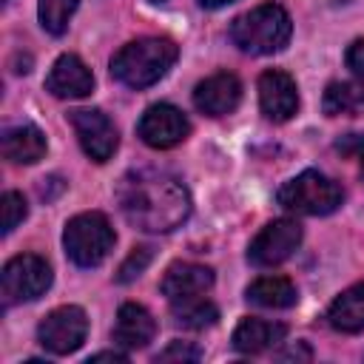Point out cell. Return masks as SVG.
<instances>
[{
	"instance_id": "1",
	"label": "cell",
	"mask_w": 364,
	"mask_h": 364,
	"mask_svg": "<svg viewBox=\"0 0 364 364\" xmlns=\"http://www.w3.org/2000/svg\"><path fill=\"white\" fill-rule=\"evenodd\" d=\"M117 205L125 222L145 233H168L191 216L188 188L154 168L128 171L117 185Z\"/></svg>"
},
{
	"instance_id": "2",
	"label": "cell",
	"mask_w": 364,
	"mask_h": 364,
	"mask_svg": "<svg viewBox=\"0 0 364 364\" xmlns=\"http://www.w3.org/2000/svg\"><path fill=\"white\" fill-rule=\"evenodd\" d=\"M179 48L168 37H139L134 43H125L114 60H111V74L117 82L139 91L154 82H159L168 68L176 63Z\"/></svg>"
},
{
	"instance_id": "3",
	"label": "cell",
	"mask_w": 364,
	"mask_h": 364,
	"mask_svg": "<svg viewBox=\"0 0 364 364\" xmlns=\"http://www.w3.org/2000/svg\"><path fill=\"white\" fill-rule=\"evenodd\" d=\"M290 31H293L290 14L276 3L256 6V9L239 14L230 23V40L245 54L282 51L287 46V40H290Z\"/></svg>"
},
{
	"instance_id": "4",
	"label": "cell",
	"mask_w": 364,
	"mask_h": 364,
	"mask_svg": "<svg viewBox=\"0 0 364 364\" xmlns=\"http://www.w3.org/2000/svg\"><path fill=\"white\" fill-rule=\"evenodd\" d=\"M114 242H117V233H114L108 216L100 210L77 213L74 219H68V225L63 230V247L77 267L102 264L108 259V253L114 250Z\"/></svg>"
},
{
	"instance_id": "5",
	"label": "cell",
	"mask_w": 364,
	"mask_h": 364,
	"mask_svg": "<svg viewBox=\"0 0 364 364\" xmlns=\"http://www.w3.org/2000/svg\"><path fill=\"white\" fill-rule=\"evenodd\" d=\"M276 202L290 210V213H304V216H327L333 210L341 208L344 202V191L338 182H333L330 176H324L321 171H301L299 176L287 179L279 193Z\"/></svg>"
},
{
	"instance_id": "6",
	"label": "cell",
	"mask_w": 364,
	"mask_h": 364,
	"mask_svg": "<svg viewBox=\"0 0 364 364\" xmlns=\"http://www.w3.org/2000/svg\"><path fill=\"white\" fill-rule=\"evenodd\" d=\"M51 287V267L43 256L37 253H20L3 264L0 273V293L3 304H23L40 299Z\"/></svg>"
},
{
	"instance_id": "7",
	"label": "cell",
	"mask_w": 364,
	"mask_h": 364,
	"mask_svg": "<svg viewBox=\"0 0 364 364\" xmlns=\"http://www.w3.org/2000/svg\"><path fill=\"white\" fill-rule=\"evenodd\" d=\"M85 336H88V318H85V310L77 304L54 307L37 327L40 344L54 355H68L80 350Z\"/></svg>"
},
{
	"instance_id": "8",
	"label": "cell",
	"mask_w": 364,
	"mask_h": 364,
	"mask_svg": "<svg viewBox=\"0 0 364 364\" xmlns=\"http://www.w3.org/2000/svg\"><path fill=\"white\" fill-rule=\"evenodd\" d=\"M301 245V225L293 219L267 222L247 247V262L256 267H276L287 262Z\"/></svg>"
},
{
	"instance_id": "9",
	"label": "cell",
	"mask_w": 364,
	"mask_h": 364,
	"mask_svg": "<svg viewBox=\"0 0 364 364\" xmlns=\"http://www.w3.org/2000/svg\"><path fill=\"white\" fill-rule=\"evenodd\" d=\"M74 134L82 145V151L94 159V162H108L119 145V134L117 125L108 119L105 111L100 108H77L68 114Z\"/></svg>"
},
{
	"instance_id": "10",
	"label": "cell",
	"mask_w": 364,
	"mask_h": 364,
	"mask_svg": "<svg viewBox=\"0 0 364 364\" xmlns=\"http://www.w3.org/2000/svg\"><path fill=\"white\" fill-rule=\"evenodd\" d=\"M188 131H191L188 117L171 102H156V105L145 108V114L139 117V125H136L139 139L156 151L179 145L188 136Z\"/></svg>"
},
{
	"instance_id": "11",
	"label": "cell",
	"mask_w": 364,
	"mask_h": 364,
	"mask_svg": "<svg viewBox=\"0 0 364 364\" xmlns=\"http://www.w3.org/2000/svg\"><path fill=\"white\" fill-rule=\"evenodd\" d=\"M259 108L273 122H287L299 111L296 80L287 71L270 68L259 77Z\"/></svg>"
},
{
	"instance_id": "12",
	"label": "cell",
	"mask_w": 364,
	"mask_h": 364,
	"mask_svg": "<svg viewBox=\"0 0 364 364\" xmlns=\"http://www.w3.org/2000/svg\"><path fill=\"white\" fill-rule=\"evenodd\" d=\"M46 91L60 100H82L94 91V74L77 54H60L46 77Z\"/></svg>"
},
{
	"instance_id": "13",
	"label": "cell",
	"mask_w": 364,
	"mask_h": 364,
	"mask_svg": "<svg viewBox=\"0 0 364 364\" xmlns=\"http://www.w3.org/2000/svg\"><path fill=\"white\" fill-rule=\"evenodd\" d=\"M242 100V82L230 71L210 74L193 88V105L208 117H225L230 114Z\"/></svg>"
},
{
	"instance_id": "14",
	"label": "cell",
	"mask_w": 364,
	"mask_h": 364,
	"mask_svg": "<svg viewBox=\"0 0 364 364\" xmlns=\"http://www.w3.org/2000/svg\"><path fill=\"white\" fill-rule=\"evenodd\" d=\"M159 287L168 296V301L205 296L213 287V270L205 264H196V262H176L165 270Z\"/></svg>"
},
{
	"instance_id": "15",
	"label": "cell",
	"mask_w": 364,
	"mask_h": 364,
	"mask_svg": "<svg viewBox=\"0 0 364 364\" xmlns=\"http://www.w3.org/2000/svg\"><path fill=\"white\" fill-rule=\"evenodd\" d=\"M156 336V321L154 316L134 301H125L117 310V321H114V344H119L122 350H139L148 341H154Z\"/></svg>"
},
{
	"instance_id": "16",
	"label": "cell",
	"mask_w": 364,
	"mask_h": 364,
	"mask_svg": "<svg viewBox=\"0 0 364 364\" xmlns=\"http://www.w3.org/2000/svg\"><path fill=\"white\" fill-rule=\"evenodd\" d=\"M46 136L37 125H11L0 136V151L9 162L17 165H34L46 156Z\"/></svg>"
},
{
	"instance_id": "17",
	"label": "cell",
	"mask_w": 364,
	"mask_h": 364,
	"mask_svg": "<svg viewBox=\"0 0 364 364\" xmlns=\"http://www.w3.org/2000/svg\"><path fill=\"white\" fill-rule=\"evenodd\" d=\"M287 336V327L279 321H264V318H242L233 330V350L245 355H256L273 344H279Z\"/></svg>"
},
{
	"instance_id": "18",
	"label": "cell",
	"mask_w": 364,
	"mask_h": 364,
	"mask_svg": "<svg viewBox=\"0 0 364 364\" xmlns=\"http://www.w3.org/2000/svg\"><path fill=\"white\" fill-rule=\"evenodd\" d=\"M327 321L338 333H361L364 330V282L347 287L327 310Z\"/></svg>"
},
{
	"instance_id": "19",
	"label": "cell",
	"mask_w": 364,
	"mask_h": 364,
	"mask_svg": "<svg viewBox=\"0 0 364 364\" xmlns=\"http://www.w3.org/2000/svg\"><path fill=\"white\" fill-rule=\"evenodd\" d=\"M245 299L256 307H270V310H282V307H293L299 293L296 284L284 276H262L253 284H247Z\"/></svg>"
},
{
	"instance_id": "20",
	"label": "cell",
	"mask_w": 364,
	"mask_h": 364,
	"mask_svg": "<svg viewBox=\"0 0 364 364\" xmlns=\"http://www.w3.org/2000/svg\"><path fill=\"white\" fill-rule=\"evenodd\" d=\"M327 117H364V85L358 82H330L321 97Z\"/></svg>"
},
{
	"instance_id": "21",
	"label": "cell",
	"mask_w": 364,
	"mask_h": 364,
	"mask_svg": "<svg viewBox=\"0 0 364 364\" xmlns=\"http://www.w3.org/2000/svg\"><path fill=\"white\" fill-rule=\"evenodd\" d=\"M171 313L173 318L188 327V330H205V327H213L216 318H219V307L213 301H208L205 296H193V299H179V301H171Z\"/></svg>"
},
{
	"instance_id": "22",
	"label": "cell",
	"mask_w": 364,
	"mask_h": 364,
	"mask_svg": "<svg viewBox=\"0 0 364 364\" xmlns=\"http://www.w3.org/2000/svg\"><path fill=\"white\" fill-rule=\"evenodd\" d=\"M77 3L80 0H40V6H37L40 26L48 34H63L68 28L71 14L77 11Z\"/></svg>"
},
{
	"instance_id": "23",
	"label": "cell",
	"mask_w": 364,
	"mask_h": 364,
	"mask_svg": "<svg viewBox=\"0 0 364 364\" xmlns=\"http://www.w3.org/2000/svg\"><path fill=\"white\" fill-rule=\"evenodd\" d=\"M151 259H154V247H151V245H139V247H134V250L128 253V259L119 264V270H117V282H119V284L134 282V279L151 264Z\"/></svg>"
},
{
	"instance_id": "24",
	"label": "cell",
	"mask_w": 364,
	"mask_h": 364,
	"mask_svg": "<svg viewBox=\"0 0 364 364\" xmlns=\"http://www.w3.org/2000/svg\"><path fill=\"white\" fill-rule=\"evenodd\" d=\"M0 210H3V233H11V230L26 219V213H28L26 199H23V193H17V191H6V193L0 196Z\"/></svg>"
},
{
	"instance_id": "25",
	"label": "cell",
	"mask_w": 364,
	"mask_h": 364,
	"mask_svg": "<svg viewBox=\"0 0 364 364\" xmlns=\"http://www.w3.org/2000/svg\"><path fill=\"white\" fill-rule=\"evenodd\" d=\"M199 358H202V350L193 347L191 341H171L156 355V361H199Z\"/></svg>"
},
{
	"instance_id": "26",
	"label": "cell",
	"mask_w": 364,
	"mask_h": 364,
	"mask_svg": "<svg viewBox=\"0 0 364 364\" xmlns=\"http://www.w3.org/2000/svg\"><path fill=\"white\" fill-rule=\"evenodd\" d=\"M336 151L344 156H358V171L364 179V134H344L341 139H336Z\"/></svg>"
},
{
	"instance_id": "27",
	"label": "cell",
	"mask_w": 364,
	"mask_h": 364,
	"mask_svg": "<svg viewBox=\"0 0 364 364\" xmlns=\"http://www.w3.org/2000/svg\"><path fill=\"white\" fill-rule=\"evenodd\" d=\"M344 63H347V68L364 82V40H353V43L347 46Z\"/></svg>"
},
{
	"instance_id": "28",
	"label": "cell",
	"mask_w": 364,
	"mask_h": 364,
	"mask_svg": "<svg viewBox=\"0 0 364 364\" xmlns=\"http://www.w3.org/2000/svg\"><path fill=\"white\" fill-rule=\"evenodd\" d=\"M88 361H128V355L117 353V350H105V353H94Z\"/></svg>"
},
{
	"instance_id": "29",
	"label": "cell",
	"mask_w": 364,
	"mask_h": 364,
	"mask_svg": "<svg viewBox=\"0 0 364 364\" xmlns=\"http://www.w3.org/2000/svg\"><path fill=\"white\" fill-rule=\"evenodd\" d=\"M228 3H233V0H199V6H205V9H219V6H228Z\"/></svg>"
},
{
	"instance_id": "30",
	"label": "cell",
	"mask_w": 364,
	"mask_h": 364,
	"mask_svg": "<svg viewBox=\"0 0 364 364\" xmlns=\"http://www.w3.org/2000/svg\"><path fill=\"white\" fill-rule=\"evenodd\" d=\"M154 3H162V0H154Z\"/></svg>"
}]
</instances>
